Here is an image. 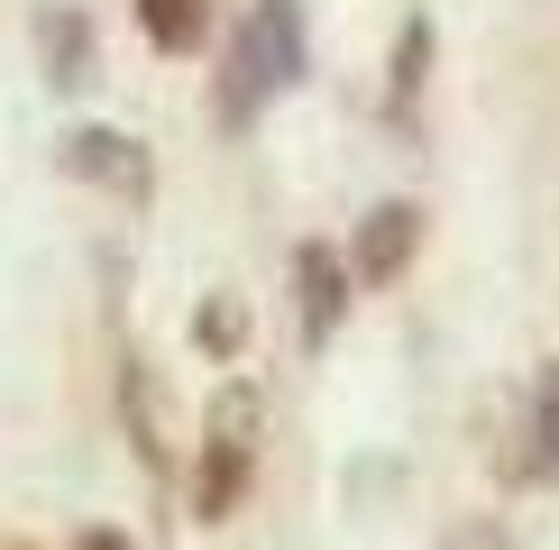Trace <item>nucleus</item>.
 Segmentation results:
<instances>
[{"instance_id":"1","label":"nucleus","mask_w":559,"mask_h":550,"mask_svg":"<svg viewBox=\"0 0 559 550\" xmlns=\"http://www.w3.org/2000/svg\"><path fill=\"white\" fill-rule=\"evenodd\" d=\"M302 83V0H258L229 37V74H221V120L248 129L275 92Z\"/></svg>"},{"instance_id":"2","label":"nucleus","mask_w":559,"mask_h":550,"mask_svg":"<svg viewBox=\"0 0 559 550\" xmlns=\"http://www.w3.org/2000/svg\"><path fill=\"white\" fill-rule=\"evenodd\" d=\"M258 477V395L248 385H221L212 395V422H202V477H193V504L202 523H229Z\"/></svg>"},{"instance_id":"3","label":"nucleus","mask_w":559,"mask_h":550,"mask_svg":"<svg viewBox=\"0 0 559 550\" xmlns=\"http://www.w3.org/2000/svg\"><path fill=\"white\" fill-rule=\"evenodd\" d=\"M413 239H423V212H413V202H377V212H367V229H358V258H348V275H358V285H394V275H404V258H413Z\"/></svg>"},{"instance_id":"4","label":"nucleus","mask_w":559,"mask_h":550,"mask_svg":"<svg viewBox=\"0 0 559 550\" xmlns=\"http://www.w3.org/2000/svg\"><path fill=\"white\" fill-rule=\"evenodd\" d=\"M294 285H302V349H321L348 312V266L331 248H294Z\"/></svg>"},{"instance_id":"5","label":"nucleus","mask_w":559,"mask_h":550,"mask_svg":"<svg viewBox=\"0 0 559 550\" xmlns=\"http://www.w3.org/2000/svg\"><path fill=\"white\" fill-rule=\"evenodd\" d=\"M64 166H74V175H110L120 193H138V183H147L138 147H129V138H110V129H74V138H64Z\"/></svg>"},{"instance_id":"6","label":"nucleus","mask_w":559,"mask_h":550,"mask_svg":"<svg viewBox=\"0 0 559 550\" xmlns=\"http://www.w3.org/2000/svg\"><path fill=\"white\" fill-rule=\"evenodd\" d=\"M138 28H147V46H166V56H193L202 28H212V0H138Z\"/></svg>"},{"instance_id":"7","label":"nucleus","mask_w":559,"mask_h":550,"mask_svg":"<svg viewBox=\"0 0 559 550\" xmlns=\"http://www.w3.org/2000/svg\"><path fill=\"white\" fill-rule=\"evenodd\" d=\"M523 468L532 477H550V487H559V358L542 367V385H532V431H523Z\"/></svg>"},{"instance_id":"8","label":"nucleus","mask_w":559,"mask_h":550,"mask_svg":"<svg viewBox=\"0 0 559 550\" xmlns=\"http://www.w3.org/2000/svg\"><path fill=\"white\" fill-rule=\"evenodd\" d=\"M440 550H514V533H504L496 514H468V523H450V541Z\"/></svg>"},{"instance_id":"9","label":"nucleus","mask_w":559,"mask_h":550,"mask_svg":"<svg viewBox=\"0 0 559 550\" xmlns=\"http://www.w3.org/2000/svg\"><path fill=\"white\" fill-rule=\"evenodd\" d=\"M202 339H212V349H229V339H239V312H229V303H212V321H202Z\"/></svg>"},{"instance_id":"10","label":"nucleus","mask_w":559,"mask_h":550,"mask_svg":"<svg viewBox=\"0 0 559 550\" xmlns=\"http://www.w3.org/2000/svg\"><path fill=\"white\" fill-rule=\"evenodd\" d=\"M74 550H129V541H120V533H83Z\"/></svg>"}]
</instances>
